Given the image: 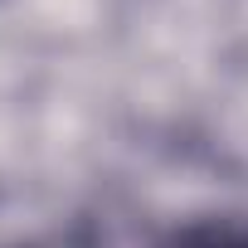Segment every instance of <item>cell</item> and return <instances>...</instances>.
Here are the masks:
<instances>
[{"label": "cell", "mask_w": 248, "mask_h": 248, "mask_svg": "<svg viewBox=\"0 0 248 248\" xmlns=\"http://www.w3.org/2000/svg\"><path fill=\"white\" fill-rule=\"evenodd\" d=\"M170 248H248V224H238V219H195L170 238Z\"/></svg>", "instance_id": "1"}]
</instances>
